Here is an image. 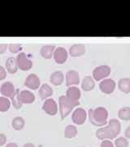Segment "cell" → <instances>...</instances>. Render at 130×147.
I'll return each mask as SVG.
<instances>
[{
	"label": "cell",
	"instance_id": "6da1fadb",
	"mask_svg": "<svg viewBox=\"0 0 130 147\" xmlns=\"http://www.w3.org/2000/svg\"><path fill=\"white\" fill-rule=\"evenodd\" d=\"M87 115L90 123L96 127H103L107 124L108 118V111L104 107L89 109Z\"/></svg>",
	"mask_w": 130,
	"mask_h": 147
},
{
	"label": "cell",
	"instance_id": "7a4b0ae2",
	"mask_svg": "<svg viewBox=\"0 0 130 147\" xmlns=\"http://www.w3.org/2000/svg\"><path fill=\"white\" fill-rule=\"evenodd\" d=\"M80 105L79 101H72L66 98L65 96H61L59 99V108L61 119H63L73 111V110Z\"/></svg>",
	"mask_w": 130,
	"mask_h": 147
},
{
	"label": "cell",
	"instance_id": "3957f363",
	"mask_svg": "<svg viewBox=\"0 0 130 147\" xmlns=\"http://www.w3.org/2000/svg\"><path fill=\"white\" fill-rule=\"evenodd\" d=\"M110 74H111V67L109 65H103L94 69L92 78L95 81H102L103 79H107Z\"/></svg>",
	"mask_w": 130,
	"mask_h": 147
},
{
	"label": "cell",
	"instance_id": "277c9868",
	"mask_svg": "<svg viewBox=\"0 0 130 147\" xmlns=\"http://www.w3.org/2000/svg\"><path fill=\"white\" fill-rule=\"evenodd\" d=\"M18 69L23 71H28L33 67V61L27 57L26 53H20L16 57Z\"/></svg>",
	"mask_w": 130,
	"mask_h": 147
},
{
	"label": "cell",
	"instance_id": "5b68a950",
	"mask_svg": "<svg viewBox=\"0 0 130 147\" xmlns=\"http://www.w3.org/2000/svg\"><path fill=\"white\" fill-rule=\"evenodd\" d=\"M68 53L67 50L63 47H55L54 53H53V57L55 62L59 65L64 64L68 60Z\"/></svg>",
	"mask_w": 130,
	"mask_h": 147
},
{
	"label": "cell",
	"instance_id": "8992f818",
	"mask_svg": "<svg viewBox=\"0 0 130 147\" xmlns=\"http://www.w3.org/2000/svg\"><path fill=\"white\" fill-rule=\"evenodd\" d=\"M86 119H87V113L86 110L83 108H77L73 111L72 119L75 124L81 125L85 123Z\"/></svg>",
	"mask_w": 130,
	"mask_h": 147
},
{
	"label": "cell",
	"instance_id": "52a82bcc",
	"mask_svg": "<svg viewBox=\"0 0 130 147\" xmlns=\"http://www.w3.org/2000/svg\"><path fill=\"white\" fill-rule=\"evenodd\" d=\"M116 84L113 79H105L99 84V88L105 94H111L114 92Z\"/></svg>",
	"mask_w": 130,
	"mask_h": 147
},
{
	"label": "cell",
	"instance_id": "ba28073f",
	"mask_svg": "<svg viewBox=\"0 0 130 147\" xmlns=\"http://www.w3.org/2000/svg\"><path fill=\"white\" fill-rule=\"evenodd\" d=\"M25 86L31 90L38 89L41 86V81L39 77L35 74H30L25 79Z\"/></svg>",
	"mask_w": 130,
	"mask_h": 147
},
{
	"label": "cell",
	"instance_id": "9c48e42d",
	"mask_svg": "<svg viewBox=\"0 0 130 147\" xmlns=\"http://www.w3.org/2000/svg\"><path fill=\"white\" fill-rule=\"evenodd\" d=\"M42 110L49 115H55L58 112V105L56 101L52 98L47 99L46 101L43 103Z\"/></svg>",
	"mask_w": 130,
	"mask_h": 147
},
{
	"label": "cell",
	"instance_id": "30bf717a",
	"mask_svg": "<svg viewBox=\"0 0 130 147\" xmlns=\"http://www.w3.org/2000/svg\"><path fill=\"white\" fill-rule=\"evenodd\" d=\"M0 92L3 95V96L11 99L16 92V88L13 84L11 82H5L1 85L0 88Z\"/></svg>",
	"mask_w": 130,
	"mask_h": 147
},
{
	"label": "cell",
	"instance_id": "8fae6325",
	"mask_svg": "<svg viewBox=\"0 0 130 147\" xmlns=\"http://www.w3.org/2000/svg\"><path fill=\"white\" fill-rule=\"evenodd\" d=\"M80 84V75L76 70H69L66 74V86H76Z\"/></svg>",
	"mask_w": 130,
	"mask_h": 147
},
{
	"label": "cell",
	"instance_id": "7c38bea8",
	"mask_svg": "<svg viewBox=\"0 0 130 147\" xmlns=\"http://www.w3.org/2000/svg\"><path fill=\"white\" fill-rule=\"evenodd\" d=\"M65 96L68 100H72V101H79L81 96V92L77 87L71 86V87H68Z\"/></svg>",
	"mask_w": 130,
	"mask_h": 147
},
{
	"label": "cell",
	"instance_id": "4fadbf2b",
	"mask_svg": "<svg viewBox=\"0 0 130 147\" xmlns=\"http://www.w3.org/2000/svg\"><path fill=\"white\" fill-rule=\"evenodd\" d=\"M21 104H32L35 101V95L29 90H23L19 94Z\"/></svg>",
	"mask_w": 130,
	"mask_h": 147
},
{
	"label": "cell",
	"instance_id": "5bb4252c",
	"mask_svg": "<svg viewBox=\"0 0 130 147\" xmlns=\"http://www.w3.org/2000/svg\"><path fill=\"white\" fill-rule=\"evenodd\" d=\"M96 137L100 140H112L115 139L114 136L112 134V131L110 129L109 126H105L104 127H101L96 131Z\"/></svg>",
	"mask_w": 130,
	"mask_h": 147
},
{
	"label": "cell",
	"instance_id": "9a60e30c",
	"mask_svg": "<svg viewBox=\"0 0 130 147\" xmlns=\"http://www.w3.org/2000/svg\"><path fill=\"white\" fill-rule=\"evenodd\" d=\"M86 52V48L84 44H74L69 48V54L73 57H77L84 55Z\"/></svg>",
	"mask_w": 130,
	"mask_h": 147
},
{
	"label": "cell",
	"instance_id": "2e32d148",
	"mask_svg": "<svg viewBox=\"0 0 130 147\" xmlns=\"http://www.w3.org/2000/svg\"><path fill=\"white\" fill-rule=\"evenodd\" d=\"M53 92H53L51 87L47 84H42V86L39 88V91H38L39 96L42 100H46L47 98H49L50 96H51L53 95Z\"/></svg>",
	"mask_w": 130,
	"mask_h": 147
},
{
	"label": "cell",
	"instance_id": "e0dca14e",
	"mask_svg": "<svg viewBox=\"0 0 130 147\" xmlns=\"http://www.w3.org/2000/svg\"><path fill=\"white\" fill-rule=\"evenodd\" d=\"M94 87H95V82L94 79L92 78V76H89V75L85 76L81 82V88L85 92H89L94 89Z\"/></svg>",
	"mask_w": 130,
	"mask_h": 147
},
{
	"label": "cell",
	"instance_id": "ac0fdd59",
	"mask_svg": "<svg viewBox=\"0 0 130 147\" xmlns=\"http://www.w3.org/2000/svg\"><path fill=\"white\" fill-rule=\"evenodd\" d=\"M50 81L55 86H59L64 81V74L62 71H55L51 74L50 77Z\"/></svg>",
	"mask_w": 130,
	"mask_h": 147
},
{
	"label": "cell",
	"instance_id": "d6986e66",
	"mask_svg": "<svg viewBox=\"0 0 130 147\" xmlns=\"http://www.w3.org/2000/svg\"><path fill=\"white\" fill-rule=\"evenodd\" d=\"M6 70L10 74H15L17 72L18 65H17V61L15 57H9L7 59L5 63Z\"/></svg>",
	"mask_w": 130,
	"mask_h": 147
},
{
	"label": "cell",
	"instance_id": "ffe728a7",
	"mask_svg": "<svg viewBox=\"0 0 130 147\" xmlns=\"http://www.w3.org/2000/svg\"><path fill=\"white\" fill-rule=\"evenodd\" d=\"M108 126H109L110 129L112 131L114 138H116L117 136L120 133V131H121V124H120V121L115 119H111L108 122Z\"/></svg>",
	"mask_w": 130,
	"mask_h": 147
},
{
	"label": "cell",
	"instance_id": "44dd1931",
	"mask_svg": "<svg viewBox=\"0 0 130 147\" xmlns=\"http://www.w3.org/2000/svg\"><path fill=\"white\" fill-rule=\"evenodd\" d=\"M55 49V45H45L41 48L40 53L44 59H51L53 57V53Z\"/></svg>",
	"mask_w": 130,
	"mask_h": 147
},
{
	"label": "cell",
	"instance_id": "7402d4cb",
	"mask_svg": "<svg viewBox=\"0 0 130 147\" xmlns=\"http://www.w3.org/2000/svg\"><path fill=\"white\" fill-rule=\"evenodd\" d=\"M118 88L125 94L130 93V79L129 78L120 79L118 82Z\"/></svg>",
	"mask_w": 130,
	"mask_h": 147
},
{
	"label": "cell",
	"instance_id": "603a6c76",
	"mask_svg": "<svg viewBox=\"0 0 130 147\" xmlns=\"http://www.w3.org/2000/svg\"><path fill=\"white\" fill-rule=\"evenodd\" d=\"M25 125V119L22 117H16L12 119L11 122V126L12 127L17 130V131H21L24 128V127Z\"/></svg>",
	"mask_w": 130,
	"mask_h": 147
},
{
	"label": "cell",
	"instance_id": "cb8c5ba5",
	"mask_svg": "<svg viewBox=\"0 0 130 147\" xmlns=\"http://www.w3.org/2000/svg\"><path fill=\"white\" fill-rule=\"evenodd\" d=\"M77 134V128L74 125H68L64 130V137L68 139L73 138Z\"/></svg>",
	"mask_w": 130,
	"mask_h": 147
},
{
	"label": "cell",
	"instance_id": "d4e9b609",
	"mask_svg": "<svg viewBox=\"0 0 130 147\" xmlns=\"http://www.w3.org/2000/svg\"><path fill=\"white\" fill-rule=\"evenodd\" d=\"M118 117L124 121L130 120V108L126 106L123 107L118 111Z\"/></svg>",
	"mask_w": 130,
	"mask_h": 147
},
{
	"label": "cell",
	"instance_id": "484cf974",
	"mask_svg": "<svg viewBox=\"0 0 130 147\" xmlns=\"http://www.w3.org/2000/svg\"><path fill=\"white\" fill-rule=\"evenodd\" d=\"M10 99L4 96H0V112H7L10 109Z\"/></svg>",
	"mask_w": 130,
	"mask_h": 147
},
{
	"label": "cell",
	"instance_id": "4316f807",
	"mask_svg": "<svg viewBox=\"0 0 130 147\" xmlns=\"http://www.w3.org/2000/svg\"><path fill=\"white\" fill-rule=\"evenodd\" d=\"M19 94H20V90L16 89V92L14 96L10 99L11 102L12 103L13 106L16 108V110H20L21 108H22V104H21V100H20V97H19Z\"/></svg>",
	"mask_w": 130,
	"mask_h": 147
},
{
	"label": "cell",
	"instance_id": "83f0119b",
	"mask_svg": "<svg viewBox=\"0 0 130 147\" xmlns=\"http://www.w3.org/2000/svg\"><path fill=\"white\" fill-rule=\"evenodd\" d=\"M115 147H129V142L125 137H118L115 141Z\"/></svg>",
	"mask_w": 130,
	"mask_h": 147
},
{
	"label": "cell",
	"instance_id": "f1b7e54d",
	"mask_svg": "<svg viewBox=\"0 0 130 147\" xmlns=\"http://www.w3.org/2000/svg\"><path fill=\"white\" fill-rule=\"evenodd\" d=\"M8 49L10 53L13 54L19 53L22 50V45L21 44H16V43H11L8 45Z\"/></svg>",
	"mask_w": 130,
	"mask_h": 147
},
{
	"label": "cell",
	"instance_id": "f546056e",
	"mask_svg": "<svg viewBox=\"0 0 130 147\" xmlns=\"http://www.w3.org/2000/svg\"><path fill=\"white\" fill-rule=\"evenodd\" d=\"M100 147H114V144L111 142V140H103L101 143Z\"/></svg>",
	"mask_w": 130,
	"mask_h": 147
},
{
	"label": "cell",
	"instance_id": "4dcf8cb0",
	"mask_svg": "<svg viewBox=\"0 0 130 147\" xmlns=\"http://www.w3.org/2000/svg\"><path fill=\"white\" fill-rule=\"evenodd\" d=\"M7 77V70L4 67L0 65V81L4 80Z\"/></svg>",
	"mask_w": 130,
	"mask_h": 147
},
{
	"label": "cell",
	"instance_id": "1f68e13d",
	"mask_svg": "<svg viewBox=\"0 0 130 147\" xmlns=\"http://www.w3.org/2000/svg\"><path fill=\"white\" fill-rule=\"evenodd\" d=\"M7 142V137L3 133H0V146H4Z\"/></svg>",
	"mask_w": 130,
	"mask_h": 147
},
{
	"label": "cell",
	"instance_id": "d6a6232c",
	"mask_svg": "<svg viewBox=\"0 0 130 147\" xmlns=\"http://www.w3.org/2000/svg\"><path fill=\"white\" fill-rule=\"evenodd\" d=\"M8 48L7 44H0V54H3L7 52Z\"/></svg>",
	"mask_w": 130,
	"mask_h": 147
},
{
	"label": "cell",
	"instance_id": "836d02e7",
	"mask_svg": "<svg viewBox=\"0 0 130 147\" xmlns=\"http://www.w3.org/2000/svg\"><path fill=\"white\" fill-rule=\"evenodd\" d=\"M125 137L130 138V127H128L127 129L125 130Z\"/></svg>",
	"mask_w": 130,
	"mask_h": 147
},
{
	"label": "cell",
	"instance_id": "e575fe53",
	"mask_svg": "<svg viewBox=\"0 0 130 147\" xmlns=\"http://www.w3.org/2000/svg\"><path fill=\"white\" fill-rule=\"evenodd\" d=\"M6 147H18V146H17V144L14 143V142H11V143L7 144Z\"/></svg>",
	"mask_w": 130,
	"mask_h": 147
},
{
	"label": "cell",
	"instance_id": "d590c367",
	"mask_svg": "<svg viewBox=\"0 0 130 147\" xmlns=\"http://www.w3.org/2000/svg\"><path fill=\"white\" fill-rule=\"evenodd\" d=\"M23 147H35V146L33 144H32V143H26V144L24 145Z\"/></svg>",
	"mask_w": 130,
	"mask_h": 147
}]
</instances>
